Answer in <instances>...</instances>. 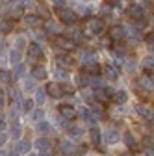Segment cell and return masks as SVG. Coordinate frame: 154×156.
<instances>
[{
	"instance_id": "8d00e7d4",
	"label": "cell",
	"mask_w": 154,
	"mask_h": 156,
	"mask_svg": "<svg viewBox=\"0 0 154 156\" xmlns=\"http://www.w3.org/2000/svg\"><path fill=\"white\" fill-rule=\"evenodd\" d=\"M21 15H23V8H13V9H11V19H15V21H17Z\"/></svg>"
},
{
	"instance_id": "7c38bea8",
	"label": "cell",
	"mask_w": 154,
	"mask_h": 156,
	"mask_svg": "<svg viewBox=\"0 0 154 156\" xmlns=\"http://www.w3.org/2000/svg\"><path fill=\"white\" fill-rule=\"evenodd\" d=\"M60 113H61L63 119H74V117L78 115V112H76L72 106H61L60 108Z\"/></svg>"
},
{
	"instance_id": "4dcf8cb0",
	"label": "cell",
	"mask_w": 154,
	"mask_h": 156,
	"mask_svg": "<svg viewBox=\"0 0 154 156\" xmlns=\"http://www.w3.org/2000/svg\"><path fill=\"white\" fill-rule=\"evenodd\" d=\"M11 63H15V65H19V62H21V52H19V48H15L13 52H11Z\"/></svg>"
},
{
	"instance_id": "ac0fdd59",
	"label": "cell",
	"mask_w": 154,
	"mask_h": 156,
	"mask_svg": "<svg viewBox=\"0 0 154 156\" xmlns=\"http://www.w3.org/2000/svg\"><path fill=\"white\" fill-rule=\"evenodd\" d=\"M104 138H106V143L113 145V143H117V141H119V134L115 132L113 128H108V132H106V136H104Z\"/></svg>"
},
{
	"instance_id": "d6986e66",
	"label": "cell",
	"mask_w": 154,
	"mask_h": 156,
	"mask_svg": "<svg viewBox=\"0 0 154 156\" xmlns=\"http://www.w3.org/2000/svg\"><path fill=\"white\" fill-rule=\"evenodd\" d=\"M56 62H58V65H60L61 69H63V65L65 67H71L72 65V60L69 58V54H60V56L56 58Z\"/></svg>"
},
{
	"instance_id": "f907efd6",
	"label": "cell",
	"mask_w": 154,
	"mask_h": 156,
	"mask_svg": "<svg viewBox=\"0 0 154 156\" xmlns=\"http://www.w3.org/2000/svg\"><path fill=\"white\" fill-rule=\"evenodd\" d=\"M26 156H35V154H26Z\"/></svg>"
},
{
	"instance_id": "f5cc1de1",
	"label": "cell",
	"mask_w": 154,
	"mask_h": 156,
	"mask_svg": "<svg viewBox=\"0 0 154 156\" xmlns=\"http://www.w3.org/2000/svg\"><path fill=\"white\" fill-rule=\"evenodd\" d=\"M152 23H154V15H152Z\"/></svg>"
},
{
	"instance_id": "484cf974",
	"label": "cell",
	"mask_w": 154,
	"mask_h": 156,
	"mask_svg": "<svg viewBox=\"0 0 154 156\" xmlns=\"http://www.w3.org/2000/svg\"><path fill=\"white\" fill-rule=\"evenodd\" d=\"M60 149H61V152H65V154H71V152H76V149L72 147V143H71V141H63Z\"/></svg>"
},
{
	"instance_id": "277c9868",
	"label": "cell",
	"mask_w": 154,
	"mask_h": 156,
	"mask_svg": "<svg viewBox=\"0 0 154 156\" xmlns=\"http://www.w3.org/2000/svg\"><path fill=\"white\" fill-rule=\"evenodd\" d=\"M47 93L50 95V99H61V97L65 95L63 86H61V84H56V82L47 84Z\"/></svg>"
},
{
	"instance_id": "f35d334b",
	"label": "cell",
	"mask_w": 154,
	"mask_h": 156,
	"mask_svg": "<svg viewBox=\"0 0 154 156\" xmlns=\"http://www.w3.org/2000/svg\"><path fill=\"white\" fill-rule=\"evenodd\" d=\"M43 117V112L41 110H35V112H32V119H35V121H39Z\"/></svg>"
},
{
	"instance_id": "9a60e30c",
	"label": "cell",
	"mask_w": 154,
	"mask_h": 156,
	"mask_svg": "<svg viewBox=\"0 0 154 156\" xmlns=\"http://www.w3.org/2000/svg\"><path fill=\"white\" fill-rule=\"evenodd\" d=\"M15 151H17V154H28L30 152V143L26 140H19L17 145H15Z\"/></svg>"
},
{
	"instance_id": "3957f363",
	"label": "cell",
	"mask_w": 154,
	"mask_h": 156,
	"mask_svg": "<svg viewBox=\"0 0 154 156\" xmlns=\"http://www.w3.org/2000/svg\"><path fill=\"white\" fill-rule=\"evenodd\" d=\"M26 54H28V58H30L32 62L41 60V58H43V48L37 45V43H28V47H26Z\"/></svg>"
},
{
	"instance_id": "f1b7e54d",
	"label": "cell",
	"mask_w": 154,
	"mask_h": 156,
	"mask_svg": "<svg viewBox=\"0 0 154 156\" xmlns=\"http://www.w3.org/2000/svg\"><path fill=\"white\" fill-rule=\"evenodd\" d=\"M69 134L72 136V138H80V136L84 134V130H82L80 126H71V128H69Z\"/></svg>"
},
{
	"instance_id": "44dd1931",
	"label": "cell",
	"mask_w": 154,
	"mask_h": 156,
	"mask_svg": "<svg viewBox=\"0 0 154 156\" xmlns=\"http://www.w3.org/2000/svg\"><path fill=\"white\" fill-rule=\"evenodd\" d=\"M143 69L149 73V74H154V58L152 56H147L143 60Z\"/></svg>"
},
{
	"instance_id": "d4e9b609",
	"label": "cell",
	"mask_w": 154,
	"mask_h": 156,
	"mask_svg": "<svg viewBox=\"0 0 154 156\" xmlns=\"http://www.w3.org/2000/svg\"><path fill=\"white\" fill-rule=\"evenodd\" d=\"M91 141L95 143V145H100V130L95 126V128H91Z\"/></svg>"
},
{
	"instance_id": "74e56055",
	"label": "cell",
	"mask_w": 154,
	"mask_h": 156,
	"mask_svg": "<svg viewBox=\"0 0 154 156\" xmlns=\"http://www.w3.org/2000/svg\"><path fill=\"white\" fill-rule=\"evenodd\" d=\"M52 6L56 9H61V8H65V0H52Z\"/></svg>"
},
{
	"instance_id": "4fadbf2b",
	"label": "cell",
	"mask_w": 154,
	"mask_h": 156,
	"mask_svg": "<svg viewBox=\"0 0 154 156\" xmlns=\"http://www.w3.org/2000/svg\"><path fill=\"white\" fill-rule=\"evenodd\" d=\"M45 30H47L48 35H54V37H56V35H61V28L58 26L54 21H48V23L45 24Z\"/></svg>"
},
{
	"instance_id": "bcb514c9",
	"label": "cell",
	"mask_w": 154,
	"mask_h": 156,
	"mask_svg": "<svg viewBox=\"0 0 154 156\" xmlns=\"http://www.w3.org/2000/svg\"><path fill=\"white\" fill-rule=\"evenodd\" d=\"M56 74H58V76H61V78H67V71H61V67L56 71Z\"/></svg>"
},
{
	"instance_id": "ab89813d",
	"label": "cell",
	"mask_w": 154,
	"mask_h": 156,
	"mask_svg": "<svg viewBox=\"0 0 154 156\" xmlns=\"http://www.w3.org/2000/svg\"><path fill=\"white\" fill-rule=\"evenodd\" d=\"M33 80H35V78H33ZM33 80H30V78H28V80H24V89L32 91L33 89Z\"/></svg>"
},
{
	"instance_id": "30bf717a",
	"label": "cell",
	"mask_w": 154,
	"mask_h": 156,
	"mask_svg": "<svg viewBox=\"0 0 154 156\" xmlns=\"http://www.w3.org/2000/svg\"><path fill=\"white\" fill-rule=\"evenodd\" d=\"M47 76H48V73L43 65H35L32 69V78H35V80H47Z\"/></svg>"
},
{
	"instance_id": "1f68e13d",
	"label": "cell",
	"mask_w": 154,
	"mask_h": 156,
	"mask_svg": "<svg viewBox=\"0 0 154 156\" xmlns=\"http://www.w3.org/2000/svg\"><path fill=\"white\" fill-rule=\"evenodd\" d=\"M2 80H4L6 84H13V74H11L9 71H2Z\"/></svg>"
},
{
	"instance_id": "ba28073f",
	"label": "cell",
	"mask_w": 154,
	"mask_h": 156,
	"mask_svg": "<svg viewBox=\"0 0 154 156\" xmlns=\"http://www.w3.org/2000/svg\"><path fill=\"white\" fill-rule=\"evenodd\" d=\"M24 24L30 26V28H39L43 24V19H41V15H37V13H30V15L24 17Z\"/></svg>"
},
{
	"instance_id": "e575fe53",
	"label": "cell",
	"mask_w": 154,
	"mask_h": 156,
	"mask_svg": "<svg viewBox=\"0 0 154 156\" xmlns=\"http://www.w3.org/2000/svg\"><path fill=\"white\" fill-rule=\"evenodd\" d=\"M11 136H13V138H15V140H19V136H21V125H19V123H15V125H13V130H11Z\"/></svg>"
},
{
	"instance_id": "db71d44e",
	"label": "cell",
	"mask_w": 154,
	"mask_h": 156,
	"mask_svg": "<svg viewBox=\"0 0 154 156\" xmlns=\"http://www.w3.org/2000/svg\"><path fill=\"white\" fill-rule=\"evenodd\" d=\"M0 156H2V152H0Z\"/></svg>"
},
{
	"instance_id": "ee69618b",
	"label": "cell",
	"mask_w": 154,
	"mask_h": 156,
	"mask_svg": "<svg viewBox=\"0 0 154 156\" xmlns=\"http://www.w3.org/2000/svg\"><path fill=\"white\" fill-rule=\"evenodd\" d=\"M91 86L93 87H100L102 84H100V78H91Z\"/></svg>"
},
{
	"instance_id": "52a82bcc",
	"label": "cell",
	"mask_w": 154,
	"mask_h": 156,
	"mask_svg": "<svg viewBox=\"0 0 154 156\" xmlns=\"http://www.w3.org/2000/svg\"><path fill=\"white\" fill-rule=\"evenodd\" d=\"M126 15L132 19V21H139V19H143L145 11H143V8H141L139 4H132V6L126 9Z\"/></svg>"
},
{
	"instance_id": "83f0119b",
	"label": "cell",
	"mask_w": 154,
	"mask_h": 156,
	"mask_svg": "<svg viewBox=\"0 0 154 156\" xmlns=\"http://www.w3.org/2000/svg\"><path fill=\"white\" fill-rule=\"evenodd\" d=\"M37 130H39L41 134H50V130H52V126H50L48 123H45V121H41L39 125H37Z\"/></svg>"
},
{
	"instance_id": "7bdbcfd3",
	"label": "cell",
	"mask_w": 154,
	"mask_h": 156,
	"mask_svg": "<svg viewBox=\"0 0 154 156\" xmlns=\"http://www.w3.org/2000/svg\"><path fill=\"white\" fill-rule=\"evenodd\" d=\"M145 41H147V43H150V45L154 43V32H150V34H147V35H145Z\"/></svg>"
},
{
	"instance_id": "5bb4252c",
	"label": "cell",
	"mask_w": 154,
	"mask_h": 156,
	"mask_svg": "<svg viewBox=\"0 0 154 156\" xmlns=\"http://www.w3.org/2000/svg\"><path fill=\"white\" fill-rule=\"evenodd\" d=\"M35 149H39L41 152H50V149H52V143H50V140H47V138H41V140H37V141H35Z\"/></svg>"
},
{
	"instance_id": "816d5d0a",
	"label": "cell",
	"mask_w": 154,
	"mask_h": 156,
	"mask_svg": "<svg viewBox=\"0 0 154 156\" xmlns=\"http://www.w3.org/2000/svg\"><path fill=\"white\" fill-rule=\"evenodd\" d=\"M8 2H15V0H8Z\"/></svg>"
},
{
	"instance_id": "c3c4849f",
	"label": "cell",
	"mask_w": 154,
	"mask_h": 156,
	"mask_svg": "<svg viewBox=\"0 0 154 156\" xmlns=\"http://www.w3.org/2000/svg\"><path fill=\"white\" fill-rule=\"evenodd\" d=\"M41 156H50V154L48 152H41Z\"/></svg>"
},
{
	"instance_id": "60d3db41",
	"label": "cell",
	"mask_w": 154,
	"mask_h": 156,
	"mask_svg": "<svg viewBox=\"0 0 154 156\" xmlns=\"http://www.w3.org/2000/svg\"><path fill=\"white\" fill-rule=\"evenodd\" d=\"M26 45V41H24V37H17V43H15V47L17 48H23Z\"/></svg>"
},
{
	"instance_id": "8fae6325",
	"label": "cell",
	"mask_w": 154,
	"mask_h": 156,
	"mask_svg": "<svg viewBox=\"0 0 154 156\" xmlns=\"http://www.w3.org/2000/svg\"><path fill=\"white\" fill-rule=\"evenodd\" d=\"M93 97L97 99L99 102H106L110 99V89H104V87H95V93Z\"/></svg>"
},
{
	"instance_id": "2e32d148",
	"label": "cell",
	"mask_w": 154,
	"mask_h": 156,
	"mask_svg": "<svg viewBox=\"0 0 154 156\" xmlns=\"http://www.w3.org/2000/svg\"><path fill=\"white\" fill-rule=\"evenodd\" d=\"M124 143H126V147H128L130 151H138V149H139V145H138L136 138H134L130 132H126V134H124Z\"/></svg>"
},
{
	"instance_id": "ffe728a7",
	"label": "cell",
	"mask_w": 154,
	"mask_h": 156,
	"mask_svg": "<svg viewBox=\"0 0 154 156\" xmlns=\"http://www.w3.org/2000/svg\"><path fill=\"white\" fill-rule=\"evenodd\" d=\"M78 115L82 117V119H86V121H97V117L95 115H91V112H89V108H86V106H82L80 110H78Z\"/></svg>"
},
{
	"instance_id": "d6a6232c",
	"label": "cell",
	"mask_w": 154,
	"mask_h": 156,
	"mask_svg": "<svg viewBox=\"0 0 154 156\" xmlns=\"http://www.w3.org/2000/svg\"><path fill=\"white\" fill-rule=\"evenodd\" d=\"M141 87H145V89H154V82L152 80H149V78H143V80H141Z\"/></svg>"
},
{
	"instance_id": "f546056e",
	"label": "cell",
	"mask_w": 154,
	"mask_h": 156,
	"mask_svg": "<svg viewBox=\"0 0 154 156\" xmlns=\"http://www.w3.org/2000/svg\"><path fill=\"white\" fill-rule=\"evenodd\" d=\"M45 95H47V91H43V89H37L35 91V101H37V104H43L45 102Z\"/></svg>"
},
{
	"instance_id": "7402d4cb",
	"label": "cell",
	"mask_w": 154,
	"mask_h": 156,
	"mask_svg": "<svg viewBox=\"0 0 154 156\" xmlns=\"http://www.w3.org/2000/svg\"><path fill=\"white\" fill-rule=\"evenodd\" d=\"M113 101L117 102V104H124L128 101V95L124 91H117V93H113Z\"/></svg>"
},
{
	"instance_id": "f6af8a7d",
	"label": "cell",
	"mask_w": 154,
	"mask_h": 156,
	"mask_svg": "<svg viewBox=\"0 0 154 156\" xmlns=\"http://www.w3.org/2000/svg\"><path fill=\"white\" fill-rule=\"evenodd\" d=\"M4 104H6V95H4L2 91H0V110L4 108Z\"/></svg>"
},
{
	"instance_id": "8992f818",
	"label": "cell",
	"mask_w": 154,
	"mask_h": 156,
	"mask_svg": "<svg viewBox=\"0 0 154 156\" xmlns=\"http://www.w3.org/2000/svg\"><path fill=\"white\" fill-rule=\"evenodd\" d=\"M124 37H126V30L123 26L115 24V26L110 28V39H111V41H123Z\"/></svg>"
},
{
	"instance_id": "4316f807",
	"label": "cell",
	"mask_w": 154,
	"mask_h": 156,
	"mask_svg": "<svg viewBox=\"0 0 154 156\" xmlns=\"http://www.w3.org/2000/svg\"><path fill=\"white\" fill-rule=\"evenodd\" d=\"M106 76L110 78V80H117V76H119V73L115 71V67L108 65V67H106Z\"/></svg>"
},
{
	"instance_id": "e0dca14e",
	"label": "cell",
	"mask_w": 154,
	"mask_h": 156,
	"mask_svg": "<svg viewBox=\"0 0 154 156\" xmlns=\"http://www.w3.org/2000/svg\"><path fill=\"white\" fill-rule=\"evenodd\" d=\"M87 84H91V78L87 73H80L78 76H76V86L78 87H86Z\"/></svg>"
},
{
	"instance_id": "681fc988",
	"label": "cell",
	"mask_w": 154,
	"mask_h": 156,
	"mask_svg": "<svg viewBox=\"0 0 154 156\" xmlns=\"http://www.w3.org/2000/svg\"><path fill=\"white\" fill-rule=\"evenodd\" d=\"M121 156H134V154H121Z\"/></svg>"
},
{
	"instance_id": "d590c367",
	"label": "cell",
	"mask_w": 154,
	"mask_h": 156,
	"mask_svg": "<svg viewBox=\"0 0 154 156\" xmlns=\"http://www.w3.org/2000/svg\"><path fill=\"white\" fill-rule=\"evenodd\" d=\"M23 108H24V112L32 113V110H33V101H32V99H26V101H24V106H23Z\"/></svg>"
},
{
	"instance_id": "7a4b0ae2",
	"label": "cell",
	"mask_w": 154,
	"mask_h": 156,
	"mask_svg": "<svg viewBox=\"0 0 154 156\" xmlns=\"http://www.w3.org/2000/svg\"><path fill=\"white\" fill-rule=\"evenodd\" d=\"M58 15H60V21L67 26H72L76 24V21H78V15H76L72 9H67V8H61V9H58Z\"/></svg>"
},
{
	"instance_id": "603a6c76",
	"label": "cell",
	"mask_w": 154,
	"mask_h": 156,
	"mask_svg": "<svg viewBox=\"0 0 154 156\" xmlns=\"http://www.w3.org/2000/svg\"><path fill=\"white\" fill-rule=\"evenodd\" d=\"M93 115H97V117H104V106H102V102L95 101V104H93Z\"/></svg>"
},
{
	"instance_id": "9c48e42d",
	"label": "cell",
	"mask_w": 154,
	"mask_h": 156,
	"mask_svg": "<svg viewBox=\"0 0 154 156\" xmlns=\"http://www.w3.org/2000/svg\"><path fill=\"white\" fill-rule=\"evenodd\" d=\"M15 24H17V21L15 19H4L2 23H0V30H2V34H11L13 30H15Z\"/></svg>"
},
{
	"instance_id": "b9f144b4",
	"label": "cell",
	"mask_w": 154,
	"mask_h": 156,
	"mask_svg": "<svg viewBox=\"0 0 154 156\" xmlns=\"http://www.w3.org/2000/svg\"><path fill=\"white\" fill-rule=\"evenodd\" d=\"M15 74H17V76H23V74H24V65H17V67H15Z\"/></svg>"
},
{
	"instance_id": "7dc6e473",
	"label": "cell",
	"mask_w": 154,
	"mask_h": 156,
	"mask_svg": "<svg viewBox=\"0 0 154 156\" xmlns=\"http://www.w3.org/2000/svg\"><path fill=\"white\" fill-rule=\"evenodd\" d=\"M4 130H6V121L0 119V132H4Z\"/></svg>"
},
{
	"instance_id": "836d02e7",
	"label": "cell",
	"mask_w": 154,
	"mask_h": 156,
	"mask_svg": "<svg viewBox=\"0 0 154 156\" xmlns=\"http://www.w3.org/2000/svg\"><path fill=\"white\" fill-rule=\"evenodd\" d=\"M108 15H111V4H110V6L104 4V6L100 8V17H108Z\"/></svg>"
},
{
	"instance_id": "cb8c5ba5",
	"label": "cell",
	"mask_w": 154,
	"mask_h": 156,
	"mask_svg": "<svg viewBox=\"0 0 154 156\" xmlns=\"http://www.w3.org/2000/svg\"><path fill=\"white\" fill-rule=\"evenodd\" d=\"M86 71L91 73V74H100V65L97 62H93V63H87L86 65Z\"/></svg>"
},
{
	"instance_id": "5b68a950",
	"label": "cell",
	"mask_w": 154,
	"mask_h": 156,
	"mask_svg": "<svg viewBox=\"0 0 154 156\" xmlns=\"http://www.w3.org/2000/svg\"><path fill=\"white\" fill-rule=\"evenodd\" d=\"M54 45L58 48H61V50H72L74 48V43L71 41L69 37H63V35H56L54 37Z\"/></svg>"
},
{
	"instance_id": "6da1fadb",
	"label": "cell",
	"mask_w": 154,
	"mask_h": 156,
	"mask_svg": "<svg viewBox=\"0 0 154 156\" xmlns=\"http://www.w3.org/2000/svg\"><path fill=\"white\" fill-rule=\"evenodd\" d=\"M104 28H106V24H104L102 19H89V23L86 26V32L89 35H100L104 32Z\"/></svg>"
}]
</instances>
